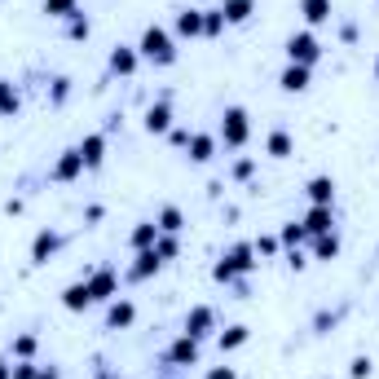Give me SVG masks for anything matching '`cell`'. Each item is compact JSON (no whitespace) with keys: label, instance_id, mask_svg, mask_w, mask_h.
I'll return each mask as SVG.
<instances>
[{"label":"cell","instance_id":"cell-6","mask_svg":"<svg viewBox=\"0 0 379 379\" xmlns=\"http://www.w3.org/2000/svg\"><path fill=\"white\" fill-rule=\"evenodd\" d=\"M212 322H216V317H212V309H207V304H194V309L185 313V335H190V340L207 335V331H212Z\"/></svg>","mask_w":379,"mask_h":379},{"label":"cell","instance_id":"cell-10","mask_svg":"<svg viewBox=\"0 0 379 379\" xmlns=\"http://www.w3.org/2000/svg\"><path fill=\"white\" fill-rule=\"evenodd\" d=\"M309 198H313V207H331V203H335V181H331V176H313V181H309Z\"/></svg>","mask_w":379,"mask_h":379},{"label":"cell","instance_id":"cell-21","mask_svg":"<svg viewBox=\"0 0 379 379\" xmlns=\"http://www.w3.org/2000/svg\"><path fill=\"white\" fill-rule=\"evenodd\" d=\"M146 128H150V133H168V128H172V111H168V106H150V111H146Z\"/></svg>","mask_w":379,"mask_h":379},{"label":"cell","instance_id":"cell-9","mask_svg":"<svg viewBox=\"0 0 379 379\" xmlns=\"http://www.w3.org/2000/svg\"><path fill=\"white\" fill-rule=\"evenodd\" d=\"M62 304L71 313H80V309H89L93 304V291H89V282H71V287L62 291Z\"/></svg>","mask_w":379,"mask_h":379},{"label":"cell","instance_id":"cell-11","mask_svg":"<svg viewBox=\"0 0 379 379\" xmlns=\"http://www.w3.org/2000/svg\"><path fill=\"white\" fill-rule=\"evenodd\" d=\"M331 225H335V212L331 207H309V216H304V230H309L313 239L317 234H331Z\"/></svg>","mask_w":379,"mask_h":379},{"label":"cell","instance_id":"cell-29","mask_svg":"<svg viewBox=\"0 0 379 379\" xmlns=\"http://www.w3.org/2000/svg\"><path fill=\"white\" fill-rule=\"evenodd\" d=\"M44 14H53V18H71V14H75V0H44Z\"/></svg>","mask_w":379,"mask_h":379},{"label":"cell","instance_id":"cell-23","mask_svg":"<svg viewBox=\"0 0 379 379\" xmlns=\"http://www.w3.org/2000/svg\"><path fill=\"white\" fill-rule=\"evenodd\" d=\"M111 71L133 75V71H137V53H133V49H115V53H111Z\"/></svg>","mask_w":379,"mask_h":379},{"label":"cell","instance_id":"cell-40","mask_svg":"<svg viewBox=\"0 0 379 379\" xmlns=\"http://www.w3.org/2000/svg\"><path fill=\"white\" fill-rule=\"evenodd\" d=\"M234 176H252V159H239V163H234Z\"/></svg>","mask_w":379,"mask_h":379},{"label":"cell","instance_id":"cell-41","mask_svg":"<svg viewBox=\"0 0 379 379\" xmlns=\"http://www.w3.org/2000/svg\"><path fill=\"white\" fill-rule=\"evenodd\" d=\"M0 379H14V366H5V362H0Z\"/></svg>","mask_w":379,"mask_h":379},{"label":"cell","instance_id":"cell-2","mask_svg":"<svg viewBox=\"0 0 379 379\" xmlns=\"http://www.w3.org/2000/svg\"><path fill=\"white\" fill-rule=\"evenodd\" d=\"M256 247H247V243H239V247H234V252L230 256H225L221 260V265H216V282H234V278H239V274H247V269H256Z\"/></svg>","mask_w":379,"mask_h":379},{"label":"cell","instance_id":"cell-38","mask_svg":"<svg viewBox=\"0 0 379 379\" xmlns=\"http://www.w3.org/2000/svg\"><path fill=\"white\" fill-rule=\"evenodd\" d=\"M207 379H239V375H234V366H216V371H212Z\"/></svg>","mask_w":379,"mask_h":379},{"label":"cell","instance_id":"cell-25","mask_svg":"<svg viewBox=\"0 0 379 379\" xmlns=\"http://www.w3.org/2000/svg\"><path fill=\"white\" fill-rule=\"evenodd\" d=\"M181 221H185V216H181V207H163L155 225H159V234H176V230H181Z\"/></svg>","mask_w":379,"mask_h":379},{"label":"cell","instance_id":"cell-35","mask_svg":"<svg viewBox=\"0 0 379 379\" xmlns=\"http://www.w3.org/2000/svg\"><path fill=\"white\" fill-rule=\"evenodd\" d=\"M278 252V239H256V256H274Z\"/></svg>","mask_w":379,"mask_h":379},{"label":"cell","instance_id":"cell-27","mask_svg":"<svg viewBox=\"0 0 379 379\" xmlns=\"http://www.w3.org/2000/svg\"><path fill=\"white\" fill-rule=\"evenodd\" d=\"M309 239V230H304V221H291V225H282V243L295 247V243H304Z\"/></svg>","mask_w":379,"mask_h":379},{"label":"cell","instance_id":"cell-24","mask_svg":"<svg viewBox=\"0 0 379 379\" xmlns=\"http://www.w3.org/2000/svg\"><path fill=\"white\" fill-rule=\"evenodd\" d=\"M335 252H340V239H335V234H317L313 256H317V260H335Z\"/></svg>","mask_w":379,"mask_h":379},{"label":"cell","instance_id":"cell-32","mask_svg":"<svg viewBox=\"0 0 379 379\" xmlns=\"http://www.w3.org/2000/svg\"><path fill=\"white\" fill-rule=\"evenodd\" d=\"M371 371H375V362H371V358H353V366H349V375H353V379H371Z\"/></svg>","mask_w":379,"mask_h":379},{"label":"cell","instance_id":"cell-3","mask_svg":"<svg viewBox=\"0 0 379 379\" xmlns=\"http://www.w3.org/2000/svg\"><path fill=\"white\" fill-rule=\"evenodd\" d=\"M287 57L295 66H313L317 57H322V44H317L309 31H295V35H287Z\"/></svg>","mask_w":379,"mask_h":379},{"label":"cell","instance_id":"cell-1","mask_svg":"<svg viewBox=\"0 0 379 379\" xmlns=\"http://www.w3.org/2000/svg\"><path fill=\"white\" fill-rule=\"evenodd\" d=\"M141 57H150V62L168 66L172 57H176L172 40H168V31H163V27H146V35H141Z\"/></svg>","mask_w":379,"mask_h":379},{"label":"cell","instance_id":"cell-18","mask_svg":"<svg viewBox=\"0 0 379 379\" xmlns=\"http://www.w3.org/2000/svg\"><path fill=\"white\" fill-rule=\"evenodd\" d=\"M128 243H133L137 252H146V247H155V243H159V225H155V221H141L137 230H133V239H128Z\"/></svg>","mask_w":379,"mask_h":379},{"label":"cell","instance_id":"cell-34","mask_svg":"<svg viewBox=\"0 0 379 379\" xmlns=\"http://www.w3.org/2000/svg\"><path fill=\"white\" fill-rule=\"evenodd\" d=\"M155 252H159L163 260H168V256H176V239H163V234H159V243H155Z\"/></svg>","mask_w":379,"mask_h":379},{"label":"cell","instance_id":"cell-30","mask_svg":"<svg viewBox=\"0 0 379 379\" xmlns=\"http://www.w3.org/2000/svg\"><path fill=\"white\" fill-rule=\"evenodd\" d=\"M18 111V93L9 84H0V115H14Z\"/></svg>","mask_w":379,"mask_h":379},{"label":"cell","instance_id":"cell-39","mask_svg":"<svg viewBox=\"0 0 379 379\" xmlns=\"http://www.w3.org/2000/svg\"><path fill=\"white\" fill-rule=\"evenodd\" d=\"M190 137H194V133H185V128H176V133H172V146H190Z\"/></svg>","mask_w":379,"mask_h":379},{"label":"cell","instance_id":"cell-7","mask_svg":"<svg viewBox=\"0 0 379 379\" xmlns=\"http://www.w3.org/2000/svg\"><path fill=\"white\" fill-rule=\"evenodd\" d=\"M133 317H137V304H133V300H115L111 309H106V326H111V331L133 326Z\"/></svg>","mask_w":379,"mask_h":379},{"label":"cell","instance_id":"cell-31","mask_svg":"<svg viewBox=\"0 0 379 379\" xmlns=\"http://www.w3.org/2000/svg\"><path fill=\"white\" fill-rule=\"evenodd\" d=\"M225 27V14H221V9H207V14H203V35H216Z\"/></svg>","mask_w":379,"mask_h":379},{"label":"cell","instance_id":"cell-19","mask_svg":"<svg viewBox=\"0 0 379 379\" xmlns=\"http://www.w3.org/2000/svg\"><path fill=\"white\" fill-rule=\"evenodd\" d=\"M300 14H304L309 27H317V22L331 18V0H300Z\"/></svg>","mask_w":379,"mask_h":379},{"label":"cell","instance_id":"cell-8","mask_svg":"<svg viewBox=\"0 0 379 379\" xmlns=\"http://www.w3.org/2000/svg\"><path fill=\"white\" fill-rule=\"evenodd\" d=\"M80 159H84V168H98V163L106 159V137L102 133H93L80 141Z\"/></svg>","mask_w":379,"mask_h":379},{"label":"cell","instance_id":"cell-13","mask_svg":"<svg viewBox=\"0 0 379 379\" xmlns=\"http://www.w3.org/2000/svg\"><path fill=\"white\" fill-rule=\"evenodd\" d=\"M57 243H62V239H57V234H49V230L35 234V243H31V260H35V265H44V260L57 252Z\"/></svg>","mask_w":379,"mask_h":379},{"label":"cell","instance_id":"cell-22","mask_svg":"<svg viewBox=\"0 0 379 379\" xmlns=\"http://www.w3.org/2000/svg\"><path fill=\"white\" fill-rule=\"evenodd\" d=\"M252 0H225V5H221V14H225V22H247V18H252Z\"/></svg>","mask_w":379,"mask_h":379},{"label":"cell","instance_id":"cell-37","mask_svg":"<svg viewBox=\"0 0 379 379\" xmlns=\"http://www.w3.org/2000/svg\"><path fill=\"white\" fill-rule=\"evenodd\" d=\"M71 35H75V40H84V35H89V22L75 18V22H71Z\"/></svg>","mask_w":379,"mask_h":379},{"label":"cell","instance_id":"cell-20","mask_svg":"<svg viewBox=\"0 0 379 379\" xmlns=\"http://www.w3.org/2000/svg\"><path fill=\"white\" fill-rule=\"evenodd\" d=\"M185 150H190V159H194V163H207V159H212V150H216V141H212L207 133H194Z\"/></svg>","mask_w":379,"mask_h":379},{"label":"cell","instance_id":"cell-14","mask_svg":"<svg viewBox=\"0 0 379 379\" xmlns=\"http://www.w3.org/2000/svg\"><path fill=\"white\" fill-rule=\"evenodd\" d=\"M80 172H84V159H80V150H66V155L57 159V168H53L57 181H71V176H80Z\"/></svg>","mask_w":379,"mask_h":379},{"label":"cell","instance_id":"cell-12","mask_svg":"<svg viewBox=\"0 0 379 379\" xmlns=\"http://www.w3.org/2000/svg\"><path fill=\"white\" fill-rule=\"evenodd\" d=\"M278 84L287 89V93H304V89H309V66H295V62H291L287 71H282Z\"/></svg>","mask_w":379,"mask_h":379},{"label":"cell","instance_id":"cell-43","mask_svg":"<svg viewBox=\"0 0 379 379\" xmlns=\"http://www.w3.org/2000/svg\"><path fill=\"white\" fill-rule=\"evenodd\" d=\"M375 80H379V62H375Z\"/></svg>","mask_w":379,"mask_h":379},{"label":"cell","instance_id":"cell-28","mask_svg":"<svg viewBox=\"0 0 379 379\" xmlns=\"http://www.w3.org/2000/svg\"><path fill=\"white\" fill-rule=\"evenodd\" d=\"M247 344V326H230V331H221V349L230 353V349H239Z\"/></svg>","mask_w":379,"mask_h":379},{"label":"cell","instance_id":"cell-36","mask_svg":"<svg viewBox=\"0 0 379 379\" xmlns=\"http://www.w3.org/2000/svg\"><path fill=\"white\" fill-rule=\"evenodd\" d=\"M35 375H40V371H35L31 362H18V366H14V379H35Z\"/></svg>","mask_w":379,"mask_h":379},{"label":"cell","instance_id":"cell-17","mask_svg":"<svg viewBox=\"0 0 379 379\" xmlns=\"http://www.w3.org/2000/svg\"><path fill=\"white\" fill-rule=\"evenodd\" d=\"M176 31L181 35H203V9H181V14H176Z\"/></svg>","mask_w":379,"mask_h":379},{"label":"cell","instance_id":"cell-33","mask_svg":"<svg viewBox=\"0 0 379 379\" xmlns=\"http://www.w3.org/2000/svg\"><path fill=\"white\" fill-rule=\"evenodd\" d=\"M14 353H18V358H31V353H35V335H18L14 340Z\"/></svg>","mask_w":379,"mask_h":379},{"label":"cell","instance_id":"cell-5","mask_svg":"<svg viewBox=\"0 0 379 379\" xmlns=\"http://www.w3.org/2000/svg\"><path fill=\"white\" fill-rule=\"evenodd\" d=\"M89 291L93 300H115V291H120V278H115V269H98V274H89Z\"/></svg>","mask_w":379,"mask_h":379},{"label":"cell","instance_id":"cell-42","mask_svg":"<svg viewBox=\"0 0 379 379\" xmlns=\"http://www.w3.org/2000/svg\"><path fill=\"white\" fill-rule=\"evenodd\" d=\"M35 379H57V371H40V375H35Z\"/></svg>","mask_w":379,"mask_h":379},{"label":"cell","instance_id":"cell-16","mask_svg":"<svg viewBox=\"0 0 379 379\" xmlns=\"http://www.w3.org/2000/svg\"><path fill=\"white\" fill-rule=\"evenodd\" d=\"M168 358H172L176 366H194V362H198V344H194L190 335H181V340L172 344V353H168Z\"/></svg>","mask_w":379,"mask_h":379},{"label":"cell","instance_id":"cell-4","mask_svg":"<svg viewBox=\"0 0 379 379\" xmlns=\"http://www.w3.org/2000/svg\"><path fill=\"white\" fill-rule=\"evenodd\" d=\"M247 133H252V124H247V111H243V106H230V111H225V124H221L225 146H243Z\"/></svg>","mask_w":379,"mask_h":379},{"label":"cell","instance_id":"cell-15","mask_svg":"<svg viewBox=\"0 0 379 379\" xmlns=\"http://www.w3.org/2000/svg\"><path fill=\"white\" fill-rule=\"evenodd\" d=\"M159 265H163V256L155 252V247H146V252H137V265H133V278H150V274H159Z\"/></svg>","mask_w":379,"mask_h":379},{"label":"cell","instance_id":"cell-26","mask_svg":"<svg viewBox=\"0 0 379 379\" xmlns=\"http://www.w3.org/2000/svg\"><path fill=\"white\" fill-rule=\"evenodd\" d=\"M291 150H295V146H291L287 133H269V155H274V159H287Z\"/></svg>","mask_w":379,"mask_h":379}]
</instances>
